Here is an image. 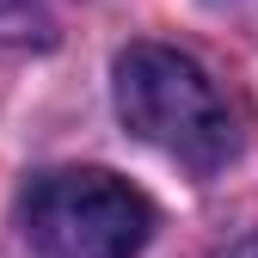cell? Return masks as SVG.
I'll return each instance as SVG.
<instances>
[{
	"label": "cell",
	"mask_w": 258,
	"mask_h": 258,
	"mask_svg": "<svg viewBox=\"0 0 258 258\" xmlns=\"http://www.w3.org/2000/svg\"><path fill=\"white\" fill-rule=\"evenodd\" d=\"M117 117L172 166L209 178L234 154V111L215 74L172 43H129L117 55Z\"/></svg>",
	"instance_id": "cell-1"
},
{
	"label": "cell",
	"mask_w": 258,
	"mask_h": 258,
	"mask_svg": "<svg viewBox=\"0 0 258 258\" xmlns=\"http://www.w3.org/2000/svg\"><path fill=\"white\" fill-rule=\"evenodd\" d=\"M19 215L43 258H136L154 234V203L99 166L37 172Z\"/></svg>",
	"instance_id": "cell-2"
},
{
	"label": "cell",
	"mask_w": 258,
	"mask_h": 258,
	"mask_svg": "<svg viewBox=\"0 0 258 258\" xmlns=\"http://www.w3.org/2000/svg\"><path fill=\"white\" fill-rule=\"evenodd\" d=\"M221 258H258V234H252V240H240V246H228Z\"/></svg>",
	"instance_id": "cell-3"
}]
</instances>
